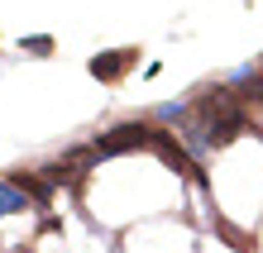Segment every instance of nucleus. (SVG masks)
I'll list each match as a JSON object with an SVG mask.
<instances>
[{"mask_svg": "<svg viewBox=\"0 0 263 253\" xmlns=\"http://www.w3.org/2000/svg\"><path fill=\"white\" fill-rule=\"evenodd\" d=\"M20 210H29V191L10 177V182H0V220H5V215H20Z\"/></svg>", "mask_w": 263, "mask_h": 253, "instance_id": "7ed1b4c3", "label": "nucleus"}, {"mask_svg": "<svg viewBox=\"0 0 263 253\" xmlns=\"http://www.w3.org/2000/svg\"><path fill=\"white\" fill-rule=\"evenodd\" d=\"M187 110H192L187 101H167V105H158V120L163 124H182V120H187Z\"/></svg>", "mask_w": 263, "mask_h": 253, "instance_id": "0eeeda50", "label": "nucleus"}, {"mask_svg": "<svg viewBox=\"0 0 263 253\" xmlns=\"http://www.w3.org/2000/svg\"><path fill=\"white\" fill-rule=\"evenodd\" d=\"M148 148L158 153L167 167H177V172H196V158H192L187 148H182V139H177V134H163V129H153V144H148Z\"/></svg>", "mask_w": 263, "mask_h": 253, "instance_id": "f03ea898", "label": "nucleus"}, {"mask_svg": "<svg viewBox=\"0 0 263 253\" xmlns=\"http://www.w3.org/2000/svg\"><path fill=\"white\" fill-rule=\"evenodd\" d=\"M153 144V124H115L110 134H101L96 144H91V158H120V153H129V148H148Z\"/></svg>", "mask_w": 263, "mask_h": 253, "instance_id": "f257e3e1", "label": "nucleus"}, {"mask_svg": "<svg viewBox=\"0 0 263 253\" xmlns=\"http://www.w3.org/2000/svg\"><path fill=\"white\" fill-rule=\"evenodd\" d=\"M129 57H134V53H101V57H91V76H101V82H115V76L129 67Z\"/></svg>", "mask_w": 263, "mask_h": 253, "instance_id": "20e7f679", "label": "nucleus"}, {"mask_svg": "<svg viewBox=\"0 0 263 253\" xmlns=\"http://www.w3.org/2000/svg\"><path fill=\"white\" fill-rule=\"evenodd\" d=\"M182 148H187L192 158H206L211 153V134H206V124H201V120L182 124Z\"/></svg>", "mask_w": 263, "mask_h": 253, "instance_id": "39448f33", "label": "nucleus"}, {"mask_svg": "<svg viewBox=\"0 0 263 253\" xmlns=\"http://www.w3.org/2000/svg\"><path fill=\"white\" fill-rule=\"evenodd\" d=\"M20 48H24V53L48 57V53H53V38H48V34H29V38H20Z\"/></svg>", "mask_w": 263, "mask_h": 253, "instance_id": "6e6552de", "label": "nucleus"}, {"mask_svg": "<svg viewBox=\"0 0 263 253\" xmlns=\"http://www.w3.org/2000/svg\"><path fill=\"white\" fill-rule=\"evenodd\" d=\"M14 182L29 191V201H48V196H53V186H58L53 177H29V172H24V177H14Z\"/></svg>", "mask_w": 263, "mask_h": 253, "instance_id": "423d86ee", "label": "nucleus"}]
</instances>
